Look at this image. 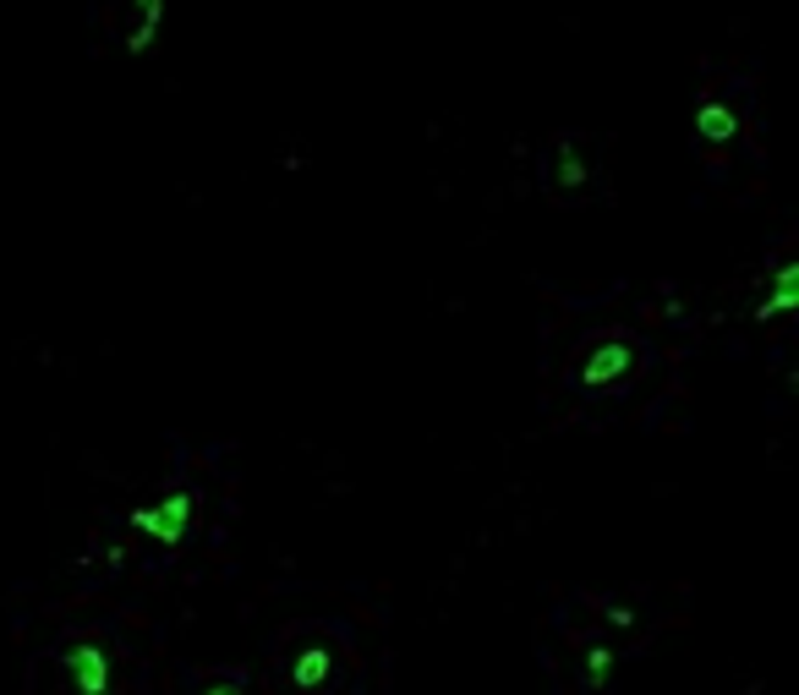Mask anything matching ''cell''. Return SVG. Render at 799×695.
Segmentation results:
<instances>
[{"mask_svg": "<svg viewBox=\"0 0 799 695\" xmlns=\"http://www.w3.org/2000/svg\"><path fill=\"white\" fill-rule=\"evenodd\" d=\"M608 674H613V646L608 641L586 646V685L602 690V685H608Z\"/></svg>", "mask_w": 799, "mask_h": 695, "instance_id": "cell-8", "label": "cell"}, {"mask_svg": "<svg viewBox=\"0 0 799 695\" xmlns=\"http://www.w3.org/2000/svg\"><path fill=\"white\" fill-rule=\"evenodd\" d=\"M548 181H553V192H564V198H581V192L592 187V159H586V148H581V137H575V132L553 137Z\"/></svg>", "mask_w": 799, "mask_h": 695, "instance_id": "cell-6", "label": "cell"}, {"mask_svg": "<svg viewBox=\"0 0 799 695\" xmlns=\"http://www.w3.org/2000/svg\"><path fill=\"white\" fill-rule=\"evenodd\" d=\"M635 362H641V345L630 340V334H608V340L586 345L581 356V389H592V395H608V389H619L624 378L635 373Z\"/></svg>", "mask_w": 799, "mask_h": 695, "instance_id": "cell-2", "label": "cell"}, {"mask_svg": "<svg viewBox=\"0 0 799 695\" xmlns=\"http://www.w3.org/2000/svg\"><path fill=\"white\" fill-rule=\"evenodd\" d=\"M767 280H772V291L761 296V301H750V323H756V329H767V323L794 318V312H799V258L772 263Z\"/></svg>", "mask_w": 799, "mask_h": 695, "instance_id": "cell-4", "label": "cell"}, {"mask_svg": "<svg viewBox=\"0 0 799 695\" xmlns=\"http://www.w3.org/2000/svg\"><path fill=\"white\" fill-rule=\"evenodd\" d=\"M192 520H198V493L192 488H165L154 504L126 509V526H132L143 542H154V548H181Z\"/></svg>", "mask_w": 799, "mask_h": 695, "instance_id": "cell-1", "label": "cell"}, {"mask_svg": "<svg viewBox=\"0 0 799 695\" xmlns=\"http://www.w3.org/2000/svg\"><path fill=\"white\" fill-rule=\"evenodd\" d=\"M329 668H334V652H329V646H307V652L296 657V668H291V685H296V690H323Z\"/></svg>", "mask_w": 799, "mask_h": 695, "instance_id": "cell-7", "label": "cell"}, {"mask_svg": "<svg viewBox=\"0 0 799 695\" xmlns=\"http://www.w3.org/2000/svg\"><path fill=\"white\" fill-rule=\"evenodd\" d=\"M602 619H608L613 630H630V624H635V608H624V602H613V608H602Z\"/></svg>", "mask_w": 799, "mask_h": 695, "instance_id": "cell-9", "label": "cell"}, {"mask_svg": "<svg viewBox=\"0 0 799 695\" xmlns=\"http://www.w3.org/2000/svg\"><path fill=\"white\" fill-rule=\"evenodd\" d=\"M203 695H241V685H236V679H219V685H208Z\"/></svg>", "mask_w": 799, "mask_h": 695, "instance_id": "cell-10", "label": "cell"}, {"mask_svg": "<svg viewBox=\"0 0 799 695\" xmlns=\"http://www.w3.org/2000/svg\"><path fill=\"white\" fill-rule=\"evenodd\" d=\"M61 674L72 679L77 695H110V652L99 641H77L61 652Z\"/></svg>", "mask_w": 799, "mask_h": 695, "instance_id": "cell-5", "label": "cell"}, {"mask_svg": "<svg viewBox=\"0 0 799 695\" xmlns=\"http://www.w3.org/2000/svg\"><path fill=\"white\" fill-rule=\"evenodd\" d=\"M745 110H739L728 94H701L690 104V137L706 148V154H723V148H734L739 137H745Z\"/></svg>", "mask_w": 799, "mask_h": 695, "instance_id": "cell-3", "label": "cell"}]
</instances>
